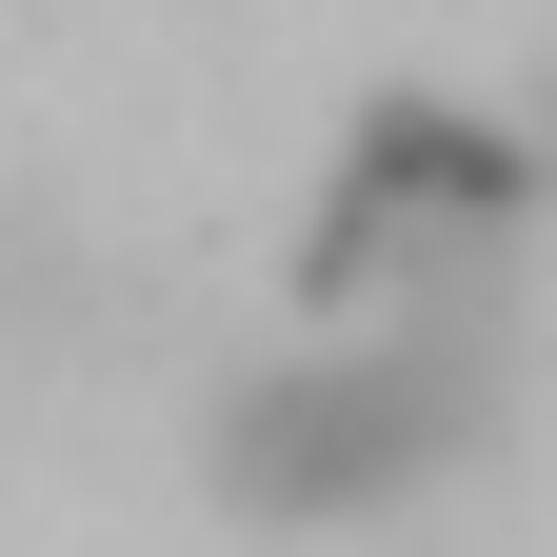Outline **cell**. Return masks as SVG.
<instances>
[{
	"instance_id": "1",
	"label": "cell",
	"mask_w": 557,
	"mask_h": 557,
	"mask_svg": "<svg viewBox=\"0 0 557 557\" xmlns=\"http://www.w3.org/2000/svg\"><path fill=\"white\" fill-rule=\"evenodd\" d=\"M478 398H498L478 379V299H359L299 379L239 398L220 478L259 518H379V498H418V478L478 438Z\"/></svg>"
}]
</instances>
